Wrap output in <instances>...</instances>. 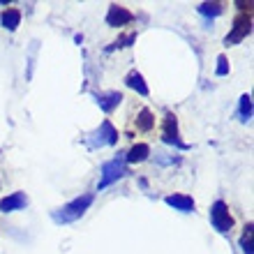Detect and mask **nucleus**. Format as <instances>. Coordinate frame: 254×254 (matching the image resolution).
<instances>
[{"label": "nucleus", "instance_id": "12", "mask_svg": "<svg viewBox=\"0 0 254 254\" xmlns=\"http://www.w3.org/2000/svg\"><path fill=\"white\" fill-rule=\"evenodd\" d=\"M125 83L132 88V90H136L141 97H146V95H148V86H146V81H143V76H141L139 72H129V74H127Z\"/></svg>", "mask_w": 254, "mask_h": 254}, {"label": "nucleus", "instance_id": "10", "mask_svg": "<svg viewBox=\"0 0 254 254\" xmlns=\"http://www.w3.org/2000/svg\"><path fill=\"white\" fill-rule=\"evenodd\" d=\"M164 201H167L169 206H174L176 210H181V213H192L194 210V199L192 196H185V194H169Z\"/></svg>", "mask_w": 254, "mask_h": 254}, {"label": "nucleus", "instance_id": "6", "mask_svg": "<svg viewBox=\"0 0 254 254\" xmlns=\"http://www.w3.org/2000/svg\"><path fill=\"white\" fill-rule=\"evenodd\" d=\"M162 139L167 141V143H174L176 148H183V150H188V143H183L181 139H178V123H176V116L169 114L167 121H164V134H162Z\"/></svg>", "mask_w": 254, "mask_h": 254}, {"label": "nucleus", "instance_id": "19", "mask_svg": "<svg viewBox=\"0 0 254 254\" xmlns=\"http://www.w3.org/2000/svg\"><path fill=\"white\" fill-rule=\"evenodd\" d=\"M215 74H217V76H227V74H229V63H227V58H224V56H220V58H217V69H215Z\"/></svg>", "mask_w": 254, "mask_h": 254}, {"label": "nucleus", "instance_id": "4", "mask_svg": "<svg viewBox=\"0 0 254 254\" xmlns=\"http://www.w3.org/2000/svg\"><path fill=\"white\" fill-rule=\"evenodd\" d=\"M116 141H118V129L109 121H104L100 125V129L93 134V139H90V148H102V146H114Z\"/></svg>", "mask_w": 254, "mask_h": 254}, {"label": "nucleus", "instance_id": "15", "mask_svg": "<svg viewBox=\"0 0 254 254\" xmlns=\"http://www.w3.org/2000/svg\"><path fill=\"white\" fill-rule=\"evenodd\" d=\"M222 9L224 7L220 2H203V5H199V14H203V16H217V14H222Z\"/></svg>", "mask_w": 254, "mask_h": 254}, {"label": "nucleus", "instance_id": "16", "mask_svg": "<svg viewBox=\"0 0 254 254\" xmlns=\"http://www.w3.org/2000/svg\"><path fill=\"white\" fill-rule=\"evenodd\" d=\"M252 118V97L243 95L241 97V121H250Z\"/></svg>", "mask_w": 254, "mask_h": 254}, {"label": "nucleus", "instance_id": "14", "mask_svg": "<svg viewBox=\"0 0 254 254\" xmlns=\"http://www.w3.org/2000/svg\"><path fill=\"white\" fill-rule=\"evenodd\" d=\"M136 127H139L141 132H150L155 127V118H153V114L148 111V109H141L139 111V118H136Z\"/></svg>", "mask_w": 254, "mask_h": 254}, {"label": "nucleus", "instance_id": "9", "mask_svg": "<svg viewBox=\"0 0 254 254\" xmlns=\"http://www.w3.org/2000/svg\"><path fill=\"white\" fill-rule=\"evenodd\" d=\"M123 102V95L118 93V90H111V93H102L97 95V104H100V109L104 111V114H111L118 104Z\"/></svg>", "mask_w": 254, "mask_h": 254}, {"label": "nucleus", "instance_id": "5", "mask_svg": "<svg viewBox=\"0 0 254 254\" xmlns=\"http://www.w3.org/2000/svg\"><path fill=\"white\" fill-rule=\"evenodd\" d=\"M248 33H250V12L236 19L234 30H231V33L227 35V40H224V47H234V44H238L243 37H248Z\"/></svg>", "mask_w": 254, "mask_h": 254}, {"label": "nucleus", "instance_id": "17", "mask_svg": "<svg viewBox=\"0 0 254 254\" xmlns=\"http://www.w3.org/2000/svg\"><path fill=\"white\" fill-rule=\"evenodd\" d=\"M252 224H248L245 227V234H243V238H241V245H243V252L245 254H252Z\"/></svg>", "mask_w": 254, "mask_h": 254}, {"label": "nucleus", "instance_id": "7", "mask_svg": "<svg viewBox=\"0 0 254 254\" xmlns=\"http://www.w3.org/2000/svg\"><path fill=\"white\" fill-rule=\"evenodd\" d=\"M132 19H134V14L129 12V9H125V7H121V5H111V7H109L107 23H109L111 28L125 26V23H129Z\"/></svg>", "mask_w": 254, "mask_h": 254}, {"label": "nucleus", "instance_id": "8", "mask_svg": "<svg viewBox=\"0 0 254 254\" xmlns=\"http://www.w3.org/2000/svg\"><path fill=\"white\" fill-rule=\"evenodd\" d=\"M28 206V196L23 192H14L5 199H0V210L2 213H12V210H21Z\"/></svg>", "mask_w": 254, "mask_h": 254}, {"label": "nucleus", "instance_id": "1", "mask_svg": "<svg viewBox=\"0 0 254 254\" xmlns=\"http://www.w3.org/2000/svg\"><path fill=\"white\" fill-rule=\"evenodd\" d=\"M93 201H95V194H83V196H76L74 201H69V203H65L63 208L54 210V213H51V217H54L56 224H69V222H76L79 217H83V213L90 208V203H93Z\"/></svg>", "mask_w": 254, "mask_h": 254}, {"label": "nucleus", "instance_id": "3", "mask_svg": "<svg viewBox=\"0 0 254 254\" xmlns=\"http://www.w3.org/2000/svg\"><path fill=\"white\" fill-rule=\"evenodd\" d=\"M210 224L213 229H217L220 234H227L234 229V217L229 213V208L224 201H215L213 208H210Z\"/></svg>", "mask_w": 254, "mask_h": 254}, {"label": "nucleus", "instance_id": "18", "mask_svg": "<svg viewBox=\"0 0 254 254\" xmlns=\"http://www.w3.org/2000/svg\"><path fill=\"white\" fill-rule=\"evenodd\" d=\"M134 40H136V35H134V33L125 35V37H121V40H116V42H114V47H109V51H114V49H123V47H129V44H132Z\"/></svg>", "mask_w": 254, "mask_h": 254}, {"label": "nucleus", "instance_id": "13", "mask_svg": "<svg viewBox=\"0 0 254 254\" xmlns=\"http://www.w3.org/2000/svg\"><path fill=\"white\" fill-rule=\"evenodd\" d=\"M19 23H21V12L19 9H14V7H9V9H5L2 12V26L7 28V30H16L19 28Z\"/></svg>", "mask_w": 254, "mask_h": 254}, {"label": "nucleus", "instance_id": "11", "mask_svg": "<svg viewBox=\"0 0 254 254\" xmlns=\"http://www.w3.org/2000/svg\"><path fill=\"white\" fill-rule=\"evenodd\" d=\"M148 155H150V146L148 143H136V146L129 148V153L123 160H125V164H139V162L148 160Z\"/></svg>", "mask_w": 254, "mask_h": 254}, {"label": "nucleus", "instance_id": "2", "mask_svg": "<svg viewBox=\"0 0 254 254\" xmlns=\"http://www.w3.org/2000/svg\"><path fill=\"white\" fill-rule=\"evenodd\" d=\"M125 174H127V169H125V160H123V157L104 162V164H102V178H100V185H97V188L100 190L109 188V185H114L116 181H121Z\"/></svg>", "mask_w": 254, "mask_h": 254}]
</instances>
